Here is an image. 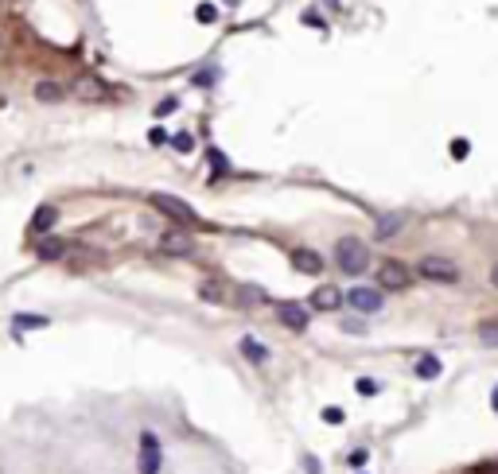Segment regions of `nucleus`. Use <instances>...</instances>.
Listing matches in <instances>:
<instances>
[{"label": "nucleus", "instance_id": "nucleus-1", "mask_svg": "<svg viewBox=\"0 0 498 474\" xmlns=\"http://www.w3.org/2000/svg\"><path fill=\"white\" fill-rule=\"evenodd\" d=\"M335 264L346 272V276H362V272L370 269V249H366V241H359V237H339V245H335Z\"/></svg>", "mask_w": 498, "mask_h": 474}, {"label": "nucleus", "instance_id": "nucleus-2", "mask_svg": "<svg viewBox=\"0 0 498 474\" xmlns=\"http://www.w3.org/2000/svg\"><path fill=\"white\" fill-rule=\"evenodd\" d=\"M417 276L420 280H433V284H455L460 280V269L444 257H420L417 261Z\"/></svg>", "mask_w": 498, "mask_h": 474}, {"label": "nucleus", "instance_id": "nucleus-3", "mask_svg": "<svg viewBox=\"0 0 498 474\" xmlns=\"http://www.w3.org/2000/svg\"><path fill=\"white\" fill-rule=\"evenodd\" d=\"M152 206H156L160 214H168L171 222H184V226H198L195 206L184 203V198H176V195H152Z\"/></svg>", "mask_w": 498, "mask_h": 474}, {"label": "nucleus", "instance_id": "nucleus-4", "mask_svg": "<svg viewBox=\"0 0 498 474\" xmlns=\"http://www.w3.org/2000/svg\"><path fill=\"white\" fill-rule=\"evenodd\" d=\"M378 284L386 288V292H405V288L413 284V272L405 269L401 261H381L378 264Z\"/></svg>", "mask_w": 498, "mask_h": 474}, {"label": "nucleus", "instance_id": "nucleus-5", "mask_svg": "<svg viewBox=\"0 0 498 474\" xmlns=\"http://www.w3.org/2000/svg\"><path fill=\"white\" fill-rule=\"evenodd\" d=\"M164 467V451H160V439L152 431H140V459H137V470L140 474H160Z\"/></svg>", "mask_w": 498, "mask_h": 474}, {"label": "nucleus", "instance_id": "nucleus-6", "mask_svg": "<svg viewBox=\"0 0 498 474\" xmlns=\"http://www.w3.org/2000/svg\"><path fill=\"white\" fill-rule=\"evenodd\" d=\"M343 299L354 307V311H362V315H374V311H381V303H386V296H381L378 288H351V292H346Z\"/></svg>", "mask_w": 498, "mask_h": 474}, {"label": "nucleus", "instance_id": "nucleus-7", "mask_svg": "<svg viewBox=\"0 0 498 474\" xmlns=\"http://www.w3.org/2000/svg\"><path fill=\"white\" fill-rule=\"evenodd\" d=\"M70 94L82 97V102H105V97H110V86H105L97 74H82V78L70 86Z\"/></svg>", "mask_w": 498, "mask_h": 474}, {"label": "nucleus", "instance_id": "nucleus-8", "mask_svg": "<svg viewBox=\"0 0 498 474\" xmlns=\"http://www.w3.org/2000/svg\"><path fill=\"white\" fill-rule=\"evenodd\" d=\"M277 319L285 323L288 330H304L312 315H308V307H304V303H292V299H285V303H277Z\"/></svg>", "mask_w": 498, "mask_h": 474}, {"label": "nucleus", "instance_id": "nucleus-9", "mask_svg": "<svg viewBox=\"0 0 498 474\" xmlns=\"http://www.w3.org/2000/svg\"><path fill=\"white\" fill-rule=\"evenodd\" d=\"M160 253H168V257H195V241H191L184 230H168V234L160 237Z\"/></svg>", "mask_w": 498, "mask_h": 474}, {"label": "nucleus", "instance_id": "nucleus-10", "mask_svg": "<svg viewBox=\"0 0 498 474\" xmlns=\"http://www.w3.org/2000/svg\"><path fill=\"white\" fill-rule=\"evenodd\" d=\"M292 269L304 272V276H319L323 272V257L315 249H292Z\"/></svg>", "mask_w": 498, "mask_h": 474}, {"label": "nucleus", "instance_id": "nucleus-11", "mask_svg": "<svg viewBox=\"0 0 498 474\" xmlns=\"http://www.w3.org/2000/svg\"><path fill=\"white\" fill-rule=\"evenodd\" d=\"M312 307L315 311H339V307H343V292H339L335 284H319L312 292Z\"/></svg>", "mask_w": 498, "mask_h": 474}, {"label": "nucleus", "instance_id": "nucleus-12", "mask_svg": "<svg viewBox=\"0 0 498 474\" xmlns=\"http://www.w3.org/2000/svg\"><path fill=\"white\" fill-rule=\"evenodd\" d=\"M70 253V245L59 237H39V245H36V257L39 261H63V257Z\"/></svg>", "mask_w": 498, "mask_h": 474}, {"label": "nucleus", "instance_id": "nucleus-13", "mask_svg": "<svg viewBox=\"0 0 498 474\" xmlns=\"http://www.w3.org/2000/svg\"><path fill=\"white\" fill-rule=\"evenodd\" d=\"M55 222H59V210H55V206H39V210L31 214V234H36V237H43L47 230L55 226Z\"/></svg>", "mask_w": 498, "mask_h": 474}, {"label": "nucleus", "instance_id": "nucleus-14", "mask_svg": "<svg viewBox=\"0 0 498 474\" xmlns=\"http://www.w3.org/2000/svg\"><path fill=\"white\" fill-rule=\"evenodd\" d=\"M238 350H242L245 357H249V362H257V365H261V362H269V350H265V346L261 343H257V338H242V346H238Z\"/></svg>", "mask_w": 498, "mask_h": 474}, {"label": "nucleus", "instance_id": "nucleus-15", "mask_svg": "<svg viewBox=\"0 0 498 474\" xmlns=\"http://www.w3.org/2000/svg\"><path fill=\"white\" fill-rule=\"evenodd\" d=\"M440 370H444V365H440V357H436V354H425V357L417 362V377H420V381L440 377Z\"/></svg>", "mask_w": 498, "mask_h": 474}, {"label": "nucleus", "instance_id": "nucleus-16", "mask_svg": "<svg viewBox=\"0 0 498 474\" xmlns=\"http://www.w3.org/2000/svg\"><path fill=\"white\" fill-rule=\"evenodd\" d=\"M401 226H405V218H401V214H386V218H378V230H374V234L386 241V237H393Z\"/></svg>", "mask_w": 498, "mask_h": 474}, {"label": "nucleus", "instance_id": "nucleus-17", "mask_svg": "<svg viewBox=\"0 0 498 474\" xmlns=\"http://www.w3.org/2000/svg\"><path fill=\"white\" fill-rule=\"evenodd\" d=\"M479 343H483V346H498V319L479 323Z\"/></svg>", "mask_w": 498, "mask_h": 474}, {"label": "nucleus", "instance_id": "nucleus-18", "mask_svg": "<svg viewBox=\"0 0 498 474\" xmlns=\"http://www.w3.org/2000/svg\"><path fill=\"white\" fill-rule=\"evenodd\" d=\"M36 97H39V102H63V86H55V82H39Z\"/></svg>", "mask_w": 498, "mask_h": 474}, {"label": "nucleus", "instance_id": "nucleus-19", "mask_svg": "<svg viewBox=\"0 0 498 474\" xmlns=\"http://www.w3.org/2000/svg\"><path fill=\"white\" fill-rule=\"evenodd\" d=\"M168 144H171V148H176V152H184V156H187V152H191V148H195V136H191V132H176V136H171V140H168Z\"/></svg>", "mask_w": 498, "mask_h": 474}, {"label": "nucleus", "instance_id": "nucleus-20", "mask_svg": "<svg viewBox=\"0 0 498 474\" xmlns=\"http://www.w3.org/2000/svg\"><path fill=\"white\" fill-rule=\"evenodd\" d=\"M211 168H214V176H226V171H230V160H226V152L211 148Z\"/></svg>", "mask_w": 498, "mask_h": 474}, {"label": "nucleus", "instance_id": "nucleus-21", "mask_svg": "<svg viewBox=\"0 0 498 474\" xmlns=\"http://www.w3.org/2000/svg\"><path fill=\"white\" fill-rule=\"evenodd\" d=\"M28 327H47L43 315H16V330H28Z\"/></svg>", "mask_w": 498, "mask_h": 474}, {"label": "nucleus", "instance_id": "nucleus-22", "mask_svg": "<svg viewBox=\"0 0 498 474\" xmlns=\"http://www.w3.org/2000/svg\"><path fill=\"white\" fill-rule=\"evenodd\" d=\"M354 389H359L362 397H374V393H378L381 385H378V381H374V377H359V381H354Z\"/></svg>", "mask_w": 498, "mask_h": 474}, {"label": "nucleus", "instance_id": "nucleus-23", "mask_svg": "<svg viewBox=\"0 0 498 474\" xmlns=\"http://www.w3.org/2000/svg\"><path fill=\"white\" fill-rule=\"evenodd\" d=\"M198 23H214V20H218V8H214V4H198Z\"/></svg>", "mask_w": 498, "mask_h": 474}, {"label": "nucleus", "instance_id": "nucleus-24", "mask_svg": "<svg viewBox=\"0 0 498 474\" xmlns=\"http://www.w3.org/2000/svg\"><path fill=\"white\" fill-rule=\"evenodd\" d=\"M238 299H242V303H265V292H261V288H242V296H238Z\"/></svg>", "mask_w": 498, "mask_h": 474}, {"label": "nucleus", "instance_id": "nucleus-25", "mask_svg": "<svg viewBox=\"0 0 498 474\" xmlns=\"http://www.w3.org/2000/svg\"><path fill=\"white\" fill-rule=\"evenodd\" d=\"M176 109H179V102H176V97H164V102L156 105V117H168V113H176Z\"/></svg>", "mask_w": 498, "mask_h": 474}, {"label": "nucleus", "instance_id": "nucleus-26", "mask_svg": "<svg viewBox=\"0 0 498 474\" xmlns=\"http://www.w3.org/2000/svg\"><path fill=\"white\" fill-rule=\"evenodd\" d=\"M203 299H206V303H218V299H222V288H214V284H203Z\"/></svg>", "mask_w": 498, "mask_h": 474}, {"label": "nucleus", "instance_id": "nucleus-27", "mask_svg": "<svg viewBox=\"0 0 498 474\" xmlns=\"http://www.w3.org/2000/svg\"><path fill=\"white\" fill-rule=\"evenodd\" d=\"M214 78H218V70H198L195 74V86H211Z\"/></svg>", "mask_w": 498, "mask_h": 474}, {"label": "nucleus", "instance_id": "nucleus-28", "mask_svg": "<svg viewBox=\"0 0 498 474\" xmlns=\"http://www.w3.org/2000/svg\"><path fill=\"white\" fill-rule=\"evenodd\" d=\"M148 140H152V144H168V140H171V136H168V132H164V129H160V124H156V129H152V132H148Z\"/></svg>", "mask_w": 498, "mask_h": 474}, {"label": "nucleus", "instance_id": "nucleus-29", "mask_svg": "<svg viewBox=\"0 0 498 474\" xmlns=\"http://www.w3.org/2000/svg\"><path fill=\"white\" fill-rule=\"evenodd\" d=\"M467 152H471V144H467V140H455V144H452V156H455V160H463Z\"/></svg>", "mask_w": 498, "mask_h": 474}, {"label": "nucleus", "instance_id": "nucleus-30", "mask_svg": "<svg viewBox=\"0 0 498 474\" xmlns=\"http://www.w3.org/2000/svg\"><path fill=\"white\" fill-rule=\"evenodd\" d=\"M323 420H327V424H343V409H323Z\"/></svg>", "mask_w": 498, "mask_h": 474}, {"label": "nucleus", "instance_id": "nucleus-31", "mask_svg": "<svg viewBox=\"0 0 498 474\" xmlns=\"http://www.w3.org/2000/svg\"><path fill=\"white\" fill-rule=\"evenodd\" d=\"M300 20H304V23H308V28H327V23H323V20H319V16H312V12H304V16H300Z\"/></svg>", "mask_w": 498, "mask_h": 474}, {"label": "nucleus", "instance_id": "nucleus-32", "mask_svg": "<svg viewBox=\"0 0 498 474\" xmlns=\"http://www.w3.org/2000/svg\"><path fill=\"white\" fill-rule=\"evenodd\" d=\"M343 330H351V335H362V330H366V327H362L359 319H346V323H343Z\"/></svg>", "mask_w": 498, "mask_h": 474}, {"label": "nucleus", "instance_id": "nucleus-33", "mask_svg": "<svg viewBox=\"0 0 498 474\" xmlns=\"http://www.w3.org/2000/svg\"><path fill=\"white\" fill-rule=\"evenodd\" d=\"M362 463H366V451H362V447H359V451H351V467H362Z\"/></svg>", "mask_w": 498, "mask_h": 474}, {"label": "nucleus", "instance_id": "nucleus-34", "mask_svg": "<svg viewBox=\"0 0 498 474\" xmlns=\"http://www.w3.org/2000/svg\"><path fill=\"white\" fill-rule=\"evenodd\" d=\"M304 470H308V474H319V459H312V455H308V459H304Z\"/></svg>", "mask_w": 498, "mask_h": 474}, {"label": "nucleus", "instance_id": "nucleus-35", "mask_svg": "<svg viewBox=\"0 0 498 474\" xmlns=\"http://www.w3.org/2000/svg\"><path fill=\"white\" fill-rule=\"evenodd\" d=\"M491 284L498 288V261H494V269H491Z\"/></svg>", "mask_w": 498, "mask_h": 474}, {"label": "nucleus", "instance_id": "nucleus-36", "mask_svg": "<svg viewBox=\"0 0 498 474\" xmlns=\"http://www.w3.org/2000/svg\"><path fill=\"white\" fill-rule=\"evenodd\" d=\"M494 412H498V385H494Z\"/></svg>", "mask_w": 498, "mask_h": 474}, {"label": "nucleus", "instance_id": "nucleus-37", "mask_svg": "<svg viewBox=\"0 0 498 474\" xmlns=\"http://www.w3.org/2000/svg\"><path fill=\"white\" fill-rule=\"evenodd\" d=\"M331 4H339V0H331Z\"/></svg>", "mask_w": 498, "mask_h": 474}]
</instances>
